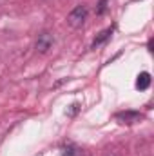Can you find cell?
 Listing matches in <instances>:
<instances>
[{
    "instance_id": "8992f818",
    "label": "cell",
    "mask_w": 154,
    "mask_h": 156,
    "mask_svg": "<svg viewBox=\"0 0 154 156\" xmlns=\"http://www.w3.org/2000/svg\"><path fill=\"white\" fill-rule=\"evenodd\" d=\"M105 7H107V0H100L96 13H98V15H103V13H105Z\"/></svg>"
},
{
    "instance_id": "5b68a950",
    "label": "cell",
    "mask_w": 154,
    "mask_h": 156,
    "mask_svg": "<svg viewBox=\"0 0 154 156\" xmlns=\"http://www.w3.org/2000/svg\"><path fill=\"white\" fill-rule=\"evenodd\" d=\"M149 85H151V75H149L147 71L140 73V75H138V80H136V87H138L140 91H145Z\"/></svg>"
},
{
    "instance_id": "6da1fadb",
    "label": "cell",
    "mask_w": 154,
    "mask_h": 156,
    "mask_svg": "<svg viewBox=\"0 0 154 156\" xmlns=\"http://www.w3.org/2000/svg\"><path fill=\"white\" fill-rule=\"evenodd\" d=\"M87 15H89V9H87V5H83V4H80L76 5L69 15H67V24L73 27V29H80L83 24H85V20H87Z\"/></svg>"
},
{
    "instance_id": "ba28073f",
    "label": "cell",
    "mask_w": 154,
    "mask_h": 156,
    "mask_svg": "<svg viewBox=\"0 0 154 156\" xmlns=\"http://www.w3.org/2000/svg\"><path fill=\"white\" fill-rule=\"evenodd\" d=\"M109 156H116V154H109Z\"/></svg>"
},
{
    "instance_id": "277c9868",
    "label": "cell",
    "mask_w": 154,
    "mask_h": 156,
    "mask_svg": "<svg viewBox=\"0 0 154 156\" xmlns=\"http://www.w3.org/2000/svg\"><path fill=\"white\" fill-rule=\"evenodd\" d=\"M113 31H114V27H107V29H103L96 38H94V42L91 44V49H96V47H100V45H103L107 40L111 38V35H113Z\"/></svg>"
},
{
    "instance_id": "7a4b0ae2",
    "label": "cell",
    "mask_w": 154,
    "mask_h": 156,
    "mask_svg": "<svg viewBox=\"0 0 154 156\" xmlns=\"http://www.w3.org/2000/svg\"><path fill=\"white\" fill-rule=\"evenodd\" d=\"M53 45H54V37H53L49 31H42L38 35V38H37V44H35L37 51L42 53V55L49 53V51L53 49Z\"/></svg>"
},
{
    "instance_id": "52a82bcc",
    "label": "cell",
    "mask_w": 154,
    "mask_h": 156,
    "mask_svg": "<svg viewBox=\"0 0 154 156\" xmlns=\"http://www.w3.org/2000/svg\"><path fill=\"white\" fill-rule=\"evenodd\" d=\"M75 153H76V151H75V147H73V145H69V147H65V151H64V156H73Z\"/></svg>"
},
{
    "instance_id": "3957f363",
    "label": "cell",
    "mask_w": 154,
    "mask_h": 156,
    "mask_svg": "<svg viewBox=\"0 0 154 156\" xmlns=\"http://www.w3.org/2000/svg\"><path fill=\"white\" fill-rule=\"evenodd\" d=\"M116 120L120 123H136L143 120V115L138 111H123V113H116Z\"/></svg>"
}]
</instances>
